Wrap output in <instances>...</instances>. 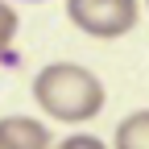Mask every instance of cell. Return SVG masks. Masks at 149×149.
<instances>
[{"label":"cell","mask_w":149,"mask_h":149,"mask_svg":"<svg viewBox=\"0 0 149 149\" xmlns=\"http://www.w3.org/2000/svg\"><path fill=\"white\" fill-rule=\"evenodd\" d=\"M33 100L37 108L54 120H66V124H83V120H95L104 112L108 91L104 83L79 62H50L33 74Z\"/></svg>","instance_id":"6da1fadb"},{"label":"cell","mask_w":149,"mask_h":149,"mask_svg":"<svg viewBox=\"0 0 149 149\" xmlns=\"http://www.w3.org/2000/svg\"><path fill=\"white\" fill-rule=\"evenodd\" d=\"M66 17L74 29H83L87 37H124L137 29L141 4L137 0H66Z\"/></svg>","instance_id":"7a4b0ae2"},{"label":"cell","mask_w":149,"mask_h":149,"mask_svg":"<svg viewBox=\"0 0 149 149\" xmlns=\"http://www.w3.org/2000/svg\"><path fill=\"white\" fill-rule=\"evenodd\" d=\"M0 137H4L13 149H50L46 124H37L33 116H4L0 120Z\"/></svg>","instance_id":"3957f363"},{"label":"cell","mask_w":149,"mask_h":149,"mask_svg":"<svg viewBox=\"0 0 149 149\" xmlns=\"http://www.w3.org/2000/svg\"><path fill=\"white\" fill-rule=\"evenodd\" d=\"M112 149H149V108L128 112L116 124V145Z\"/></svg>","instance_id":"277c9868"},{"label":"cell","mask_w":149,"mask_h":149,"mask_svg":"<svg viewBox=\"0 0 149 149\" xmlns=\"http://www.w3.org/2000/svg\"><path fill=\"white\" fill-rule=\"evenodd\" d=\"M17 13L4 4V0H0V62H4V54H8V46H13V37H17Z\"/></svg>","instance_id":"5b68a950"},{"label":"cell","mask_w":149,"mask_h":149,"mask_svg":"<svg viewBox=\"0 0 149 149\" xmlns=\"http://www.w3.org/2000/svg\"><path fill=\"white\" fill-rule=\"evenodd\" d=\"M54 149H108L100 137H91V133H79V137H66V141H58Z\"/></svg>","instance_id":"8992f818"},{"label":"cell","mask_w":149,"mask_h":149,"mask_svg":"<svg viewBox=\"0 0 149 149\" xmlns=\"http://www.w3.org/2000/svg\"><path fill=\"white\" fill-rule=\"evenodd\" d=\"M0 149H13V145H8V141H4V137H0Z\"/></svg>","instance_id":"52a82bcc"},{"label":"cell","mask_w":149,"mask_h":149,"mask_svg":"<svg viewBox=\"0 0 149 149\" xmlns=\"http://www.w3.org/2000/svg\"><path fill=\"white\" fill-rule=\"evenodd\" d=\"M145 4H149V0H145Z\"/></svg>","instance_id":"ba28073f"}]
</instances>
